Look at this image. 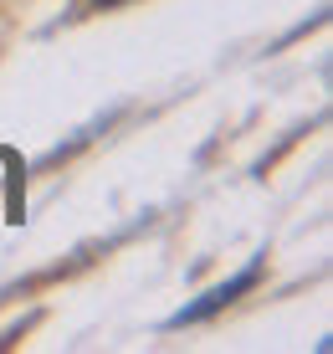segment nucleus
<instances>
[{"label":"nucleus","instance_id":"nucleus-2","mask_svg":"<svg viewBox=\"0 0 333 354\" xmlns=\"http://www.w3.org/2000/svg\"><path fill=\"white\" fill-rule=\"evenodd\" d=\"M97 6H113V0H97Z\"/></svg>","mask_w":333,"mask_h":354},{"label":"nucleus","instance_id":"nucleus-1","mask_svg":"<svg viewBox=\"0 0 333 354\" xmlns=\"http://www.w3.org/2000/svg\"><path fill=\"white\" fill-rule=\"evenodd\" d=\"M256 277H262V262H251V267H246V272L236 277V283H226V288L205 292V298L195 303V308H184V313H180L175 324H200V319H211V313H220V308H226L231 298H236V292H246V288H256Z\"/></svg>","mask_w":333,"mask_h":354}]
</instances>
